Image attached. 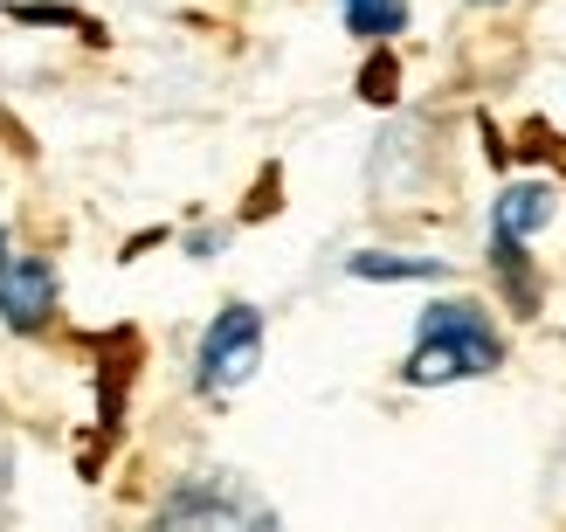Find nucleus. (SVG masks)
Segmentation results:
<instances>
[{
	"label": "nucleus",
	"mask_w": 566,
	"mask_h": 532,
	"mask_svg": "<svg viewBox=\"0 0 566 532\" xmlns=\"http://www.w3.org/2000/svg\"><path fill=\"white\" fill-rule=\"evenodd\" d=\"M14 21H21V28H83V35H91V21H83L76 8H28V0H21Z\"/></svg>",
	"instance_id": "nucleus-8"
},
{
	"label": "nucleus",
	"mask_w": 566,
	"mask_h": 532,
	"mask_svg": "<svg viewBox=\"0 0 566 532\" xmlns=\"http://www.w3.org/2000/svg\"><path fill=\"white\" fill-rule=\"evenodd\" d=\"M366 97H374V104H387V97H394V63H387V55H380L374 70H366Z\"/></svg>",
	"instance_id": "nucleus-9"
},
{
	"label": "nucleus",
	"mask_w": 566,
	"mask_h": 532,
	"mask_svg": "<svg viewBox=\"0 0 566 532\" xmlns=\"http://www.w3.org/2000/svg\"><path fill=\"white\" fill-rule=\"evenodd\" d=\"M256 359H263V312L256 304H229L214 325H208V340H201V380L208 395H229V387H242L249 374H256Z\"/></svg>",
	"instance_id": "nucleus-3"
},
{
	"label": "nucleus",
	"mask_w": 566,
	"mask_h": 532,
	"mask_svg": "<svg viewBox=\"0 0 566 532\" xmlns=\"http://www.w3.org/2000/svg\"><path fill=\"white\" fill-rule=\"evenodd\" d=\"M346 28L366 42H387L408 28V0H346Z\"/></svg>",
	"instance_id": "nucleus-7"
},
{
	"label": "nucleus",
	"mask_w": 566,
	"mask_h": 532,
	"mask_svg": "<svg viewBox=\"0 0 566 532\" xmlns=\"http://www.w3.org/2000/svg\"><path fill=\"white\" fill-rule=\"evenodd\" d=\"M546 221H553V187L546 180H518V187L497 194V242H525V236H539Z\"/></svg>",
	"instance_id": "nucleus-5"
},
{
	"label": "nucleus",
	"mask_w": 566,
	"mask_h": 532,
	"mask_svg": "<svg viewBox=\"0 0 566 532\" xmlns=\"http://www.w3.org/2000/svg\"><path fill=\"white\" fill-rule=\"evenodd\" d=\"M346 270L366 277V284H429V277H442L436 257H387V249H366V257H353Z\"/></svg>",
	"instance_id": "nucleus-6"
},
{
	"label": "nucleus",
	"mask_w": 566,
	"mask_h": 532,
	"mask_svg": "<svg viewBox=\"0 0 566 532\" xmlns=\"http://www.w3.org/2000/svg\"><path fill=\"white\" fill-rule=\"evenodd\" d=\"M153 532H276V512L229 478H193L159 505Z\"/></svg>",
	"instance_id": "nucleus-2"
},
{
	"label": "nucleus",
	"mask_w": 566,
	"mask_h": 532,
	"mask_svg": "<svg viewBox=\"0 0 566 532\" xmlns=\"http://www.w3.org/2000/svg\"><path fill=\"white\" fill-rule=\"evenodd\" d=\"M55 312V270L42 257H8V236H0V319L14 332H42Z\"/></svg>",
	"instance_id": "nucleus-4"
},
{
	"label": "nucleus",
	"mask_w": 566,
	"mask_h": 532,
	"mask_svg": "<svg viewBox=\"0 0 566 532\" xmlns=\"http://www.w3.org/2000/svg\"><path fill=\"white\" fill-rule=\"evenodd\" d=\"M484 8H497V0H484Z\"/></svg>",
	"instance_id": "nucleus-10"
},
{
	"label": "nucleus",
	"mask_w": 566,
	"mask_h": 532,
	"mask_svg": "<svg viewBox=\"0 0 566 532\" xmlns=\"http://www.w3.org/2000/svg\"><path fill=\"white\" fill-rule=\"evenodd\" d=\"M504 359V340L491 332V319L476 304L449 298V304H429L421 312V332H415V353H408V380L415 387H449V380H470V374H497Z\"/></svg>",
	"instance_id": "nucleus-1"
}]
</instances>
